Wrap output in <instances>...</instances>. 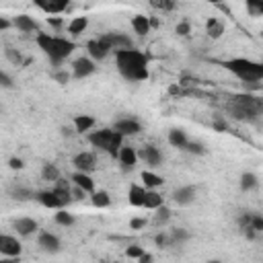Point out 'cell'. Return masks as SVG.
<instances>
[{
    "label": "cell",
    "instance_id": "obj_1",
    "mask_svg": "<svg viewBox=\"0 0 263 263\" xmlns=\"http://www.w3.org/2000/svg\"><path fill=\"white\" fill-rule=\"evenodd\" d=\"M115 66L125 80L140 82L148 78V58L136 47L115 51Z\"/></svg>",
    "mask_w": 263,
    "mask_h": 263
},
{
    "label": "cell",
    "instance_id": "obj_2",
    "mask_svg": "<svg viewBox=\"0 0 263 263\" xmlns=\"http://www.w3.org/2000/svg\"><path fill=\"white\" fill-rule=\"evenodd\" d=\"M39 49L49 58V62L53 66H60L76 47V43L72 39H66V37H60V35H49V33H37L35 37Z\"/></svg>",
    "mask_w": 263,
    "mask_h": 263
},
{
    "label": "cell",
    "instance_id": "obj_3",
    "mask_svg": "<svg viewBox=\"0 0 263 263\" xmlns=\"http://www.w3.org/2000/svg\"><path fill=\"white\" fill-rule=\"evenodd\" d=\"M226 70H230L238 80L245 82V86L259 88V82L263 80V64L249 60V58H232L224 62Z\"/></svg>",
    "mask_w": 263,
    "mask_h": 263
},
{
    "label": "cell",
    "instance_id": "obj_4",
    "mask_svg": "<svg viewBox=\"0 0 263 263\" xmlns=\"http://www.w3.org/2000/svg\"><path fill=\"white\" fill-rule=\"evenodd\" d=\"M261 109V101L253 95H234L228 103V113L240 121H257Z\"/></svg>",
    "mask_w": 263,
    "mask_h": 263
},
{
    "label": "cell",
    "instance_id": "obj_5",
    "mask_svg": "<svg viewBox=\"0 0 263 263\" xmlns=\"http://www.w3.org/2000/svg\"><path fill=\"white\" fill-rule=\"evenodd\" d=\"M88 142H90L95 148L107 152V154L113 156V158H117L119 148L123 146V138H121L113 127H101V129H97V132H90V134H88Z\"/></svg>",
    "mask_w": 263,
    "mask_h": 263
},
{
    "label": "cell",
    "instance_id": "obj_6",
    "mask_svg": "<svg viewBox=\"0 0 263 263\" xmlns=\"http://www.w3.org/2000/svg\"><path fill=\"white\" fill-rule=\"evenodd\" d=\"M86 51H88V58H90L92 62H101V60H105L113 49L109 47V43H107L103 37H97V39H90V41L86 43Z\"/></svg>",
    "mask_w": 263,
    "mask_h": 263
},
{
    "label": "cell",
    "instance_id": "obj_7",
    "mask_svg": "<svg viewBox=\"0 0 263 263\" xmlns=\"http://www.w3.org/2000/svg\"><path fill=\"white\" fill-rule=\"evenodd\" d=\"M101 37L109 43V47H111L113 51H119V49H132V47H134L132 37L125 35V33H121V31H111V33H105V35H101Z\"/></svg>",
    "mask_w": 263,
    "mask_h": 263
},
{
    "label": "cell",
    "instance_id": "obj_8",
    "mask_svg": "<svg viewBox=\"0 0 263 263\" xmlns=\"http://www.w3.org/2000/svg\"><path fill=\"white\" fill-rule=\"evenodd\" d=\"M23 247L21 242L10 236V234H0V257H8V259H18Z\"/></svg>",
    "mask_w": 263,
    "mask_h": 263
},
{
    "label": "cell",
    "instance_id": "obj_9",
    "mask_svg": "<svg viewBox=\"0 0 263 263\" xmlns=\"http://www.w3.org/2000/svg\"><path fill=\"white\" fill-rule=\"evenodd\" d=\"M113 129H115L121 138H125V136H136V134L142 132V123H140L138 119H134V117H121V119H117V121L113 123Z\"/></svg>",
    "mask_w": 263,
    "mask_h": 263
},
{
    "label": "cell",
    "instance_id": "obj_10",
    "mask_svg": "<svg viewBox=\"0 0 263 263\" xmlns=\"http://www.w3.org/2000/svg\"><path fill=\"white\" fill-rule=\"evenodd\" d=\"M95 70H97V66H95V62L90 58H78V60L72 62V76L78 78V80L90 76Z\"/></svg>",
    "mask_w": 263,
    "mask_h": 263
},
{
    "label": "cell",
    "instance_id": "obj_11",
    "mask_svg": "<svg viewBox=\"0 0 263 263\" xmlns=\"http://www.w3.org/2000/svg\"><path fill=\"white\" fill-rule=\"evenodd\" d=\"M72 164L76 166L78 173H86V175H88L90 171L97 168V156H95L92 152H78V154L74 156Z\"/></svg>",
    "mask_w": 263,
    "mask_h": 263
},
{
    "label": "cell",
    "instance_id": "obj_12",
    "mask_svg": "<svg viewBox=\"0 0 263 263\" xmlns=\"http://www.w3.org/2000/svg\"><path fill=\"white\" fill-rule=\"evenodd\" d=\"M35 199L41 203V205H45V208H51V210H64L68 203L66 201H62L51 189H43V191H37L35 193Z\"/></svg>",
    "mask_w": 263,
    "mask_h": 263
},
{
    "label": "cell",
    "instance_id": "obj_13",
    "mask_svg": "<svg viewBox=\"0 0 263 263\" xmlns=\"http://www.w3.org/2000/svg\"><path fill=\"white\" fill-rule=\"evenodd\" d=\"M195 197H197V187L195 185H183V187L175 189V193H173V199H175L177 205H189V203L195 201Z\"/></svg>",
    "mask_w": 263,
    "mask_h": 263
},
{
    "label": "cell",
    "instance_id": "obj_14",
    "mask_svg": "<svg viewBox=\"0 0 263 263\" xmlns=\"http://www.w3.org/2000/svg\"><path fill=\"white\" fill-rule=\"evenodd\" d=\"M117 160H119V164H121V168L127 173V171H132L134 166H136V162H138V152H136V148H132V146H121L119 148V154H117Z\"/></svg>",
    "mask_w": 263,
    "mask_h": 263
},
{
    "label": "cell",
    "instance_id": "obj_15",
    "mask_svg": "<svg viewBox=\"0 0 263 263\" xmlns=\"http://www.w3.org/2000/svg\"><path fill=\"white\" fill-rule=\"evenodd\" d=\"M35 6H37L39 10H43L45 14H62V12L70 6V2H68V0H49V2H45V0H35Z\"/></svg>",
    "mask_w": 263,
    "mask_h": 263
},
{
    "label": "cell",
    "instance_id": "obj_16",
    "mask_svg": "<svg viewBox=\"0 0 263 263\" xmlns=\"http://www.w3.org/2000/svg\"><path fill=\"white\" fill-rule=\"evenodd\" d=\"M12 27H16L21 33H33V31L39 33V25L31 14H16L12 21Z\"/></svg>",
    "mask_w": 263,
    "mask_h": 263
},
{
    "label": "cell",
    "instance_id": "obj_17",
    "mask_svg": "<svg viewBox=\"0 0 263 263\" xmlns=\"http://www.w3.org/2000/svg\"><path fill=\"white\" fill-rule=\"evenodd\" d=\"M12 226H14L16 234H21V236H31V234H35L37 228H39L33 218H16V220L12 222Z\"/></svg>",
    "mask_w": 263,
    "mask_h": 263
},
{
    "label": "cell",
    "instance_id": "obj_18",
    "mask_svg": "<svg viewBox=\"0 0 263 263\" xmlns=\"http://www.w3.org/2000/svg\"><path fill=\"white\" fill-rule=\"evenodd\" d=\"M138 158H142L148 166H158L160 160H162V154H160L158 148H154V146H146V148H142V150L138 152Z\"/></svg>",
    "mask_w": 263,
    "mask_h": 263
},
{
    "label": "cell",
    "instance_id": "obj_19",
    "mask_svg": "<svg viewBox=\"0 0 263 263\" xmlns=\"http://www.w3.org/2000/svg\"><path fill=\"white\" fill-rule=\"evenodd\" d=\"M37 242L45 253H58L60 251V238L55 234H51V232H41Z\"/></svg>",
    "mask_w": 263,
    "mask_h": 263
},
{
    "label": "cell",
    "instance_id": "obj_20",
    "mask_svg": "<svg viewBox=\"0 0 263 263\" xmlns=\"http://www.w3.org/2000/svg\"><path fill=\"white\" fill-rule=\"evenodd\" d=\"M72 181H74V185L78 187V189H82L84 193H95L97 189H95V181L90 179V175H86V173H74L72 175Z\"/></svg>",
    "mask_w": 263,
    "mask_h": 263
},
{
    "label": "cell",
    "instance_id": "obj_21",
    "mask_svg": "<svg viewBox=\"0 0 263 263\" xmlns=\"http://www.w3.org/2000/svg\"><path fill=\"white\" fill-rule=\"evenodd\" d=\"M144 197H146V189L142 185H132L127 191V199L132 205L136 208H144Z\"/></svg>",
    "mask_w": 263,
    "mask_h": 263
},
{
    "label": "cell",
    "instance_id": "obj_22",
    "mask_svg": "<svg viewBox=\"0 0 263 263\" xmlns=\"http://www.w3.org/2000/svg\"><path fill=\"white\" fill-rule=\"evenodd\" d=\"M205 33H208L212 39L222 37V33H224V23H222L220 18H216V16H210V18L205 21Z\"/></svg>",
    "mask_w": 263,
    "mask_h": 263
},
{
    "label": "cell",
    "instance_id": "obj_23",
    "mask_svg": "<svg viewBox=\"0 0 263 263\" xmlns=\"http://www.w3.org/2000/svg\"><path fill=\"white\" fill-rule=\"evenodd\" d=\"M187 142H189V138H187V134H185L183 129L175 127V129H171V132H168V144H171V146H175V148H181V150H185Z\"/></svg>",
    "mask_w": 263,
    "mask_h": 263
},
{
    "label": "cell",
    "instance_id": "obj_24",
    "mask_svg": "<svg viewBox=\"0 0 263 263\" xmlns=\"http://www.w3.org/2000/svg\"><path fill=\"white\" fill-rule=\"evenodd\" d=\"M132 29L138 33V35H148L150 31V18L146 14H136L132 16Z\"/></svg>",
    "mask_w": 263,
    "mask_h": 263
},
{
    "label": "cell",
    "instance_id": "obj_25",
    "mask_svg": "<svg viewBox=\"0 0 263 263\" xmlns=\"http://www.w3.org/2000/svg\"><path fill=\"white\" fill-rule=\"evenodd\" d=\"M142 183H144V189H156L164 183V179L152 171H142Z\"/></svg>",
    "mask_w": 263,
    "mask_h": 263
},
{
    "label": "cell",
    "instance_id": "obj_26",
    "mask_svg": "<svg viewBox=\"0 0 263 263\" xmlns=\"http://www.w3.org/2000/svg\"><path fill=\"white\" fill-rule=\"evenodd\" d=\"M86 27H88V16H74V18L70 21V25H68V33H70L72 37H76V35L84 33Z\"/></svg>",
    "mask_w": 263,
    "mask_h": 263
},
{
    "label": "cell",
    "instance_id": "obj_27",
    "mask_svg": "<svg viewBox=\"0 0 263 263\" xmlns=\"http://www.w3.org/2000/svg\"><path fill=\"white\" fill-rule=\"evenodd\" d=\"M162 205V195L154 189H146V197H144V208L148 210H158Z\"/></svg>",
    "mask_w": 263,
    "mask_h": 263
},
{
    "label": "cell",
    "instance_id": "obj_28",
    "mask_svg": "<svg viewBox=\"0 0 263 263\" xmlns=\"http://www.w3.org/2000/svg\"><path fill=\"white\" fill-rule=\"evenodd\" d=\"M92 125H95V117H90V115H76L74 117V129L78 134L92 129Z\"/></svg>",
    "mask_w": 263,
    "mask_h": 263
},
{
    "label": "cell",
    "instance_id": "obj_29",
    "mask_svg": "<svg viewBox=\"0 0 263 263\" xmlns=\"http://www.w3.org/2000/svg\"><path fill=\"white\" fill-rule=\"evenodd\" d=\"M90 201H92V205H95V208H109L111 197H109V193H107V191L99 189V191L90 193Z\"/></svg>",
    "mask_w": 263,
    "mask_h": 263
},
{
    "label": "cell",
    "instance_id": "obj_30",
    "mask_svg": "<svg viewBox=\"0 0 263 263\" xmlns=\"http://www.w3.org/2000/svg\"><path fill=\"white\" fill-rule=\"evenodd\" d=\"M41 177L45 179V181H58L60 179V168L55 166V164H51V162H47V164H43V168H41Z\"/></svg>",
    "mask_w": 263,
    "mask_h": 263
},
{
    "label": "cell",
    "instance_id": "obj_31",
    "mask_svg": "<svg viewBox=\"0 0 263 263\" xmlns=\"http://www.w3.org/2000/svg\"><path fill=\"white\" fill-rule=\"evenodd\" d=\"M257 185H259L257 175H253V173H242V175H240V189H242V191H251V189H255Z\"/></svg>",
    "mask_w": 263,
    "mask_h": 263
},
{
    "label": "cell",
    "instance_id": "obj_32",
    "mask_svg": "<svg viewBox=\"0 0 263 263\" xmlns=\"http://www.w3.org/2000/svg\"><path fill=\"white\" fill-rule=\"evenodd\" d=\"M168 220H171V210H168L166 205H160V208L156 210V214H154V220H152V222H154L156 226H164Z\"/></svg>",
    "mask_w": 263,
    "mask_h": 263
},
{
    "label": "cell",
    "instance_id": "obj_33",
    "mask_svg": "<svg viewBox=\"0 0 263 263\" xmlns=\"http://www.w3.org/2000/svg\"><path fill=\"white\" fill-rule=\"evenodd\" d=\"M189 238V232L185 230V228H175V230H171V234H168V240H171V245H179V242H185Z\"/></svg>",
    "mask_w": 263,
    "mask_h": 263
},
{
    "label": "cell",
    "instance_id": "obj_34",
    "mask_svg": "<svg viewBox=\"0 0 263 263\" xmlns=\"http://www.w3.org/2000/svg\"><path fill=\"white\" fill-rule=\"evenodd\" d=\"M55 222H58L60 226H72V224H74V216H72L70 212H66V210H58Z\"/></svg>",
    "mask_w": 263,
    "mask_h": 263
},
{
    "label": "cell",
    "instance_id": "obj_35",
    "mask_svg": "<svg viewBox=\"0 0 263 263\" xmlns=\"http://www.w3.org/2000/svg\"><path fill=\"white\" fill-rule=\"evenodd\" d=\"M12 197H16L21 201H27V199H33L35 193L31 189H27V187H16V189H12Z\"/></svg>",
    "mask_w": 263,
    "mask_h": 263
},
{
    "label": "cell",
    "instance_id": "obj_36",
    "mask_svg": "<svg viewBox=\"0 0 263 263\" xmlns=\"http://www.w3.org/2000/svg\"><path fill=\"white\" fill-rule=\"evenodd\" d=\"M6 58H8L14 66H23V64H27V60H23V55H21L16 49H12V47H6Z\"/></svg>",
    "mask_w": 263,
    "mask_h": 263
},
{
    "label": "cell",
    "instance_id": "obj_37",
    "mask_svg": "<svg viewBox=\"0 0 263 263\" xmlns=\"http://www.w3.org/2000/svg\"><path fill=\"white\" fill-rule=\"evenodd\" d=\"M185 150L191 152V154H205V146L201 142H187Z\"/></svg>",
    "mask_w": 263,
    "mask_h": 263
},
{
    "label": "cell",
    "instance_id": "obj_38",
    "mask_svg": "<svg viewBox=\"0 0 263 263\" xmlns=\"http://www.w3.org/2000/svg\"><path fill=\"white\" fill-rule=\"evenodd\" d=\"M144 253H146V251H144L142 247H138V245H134V247H127V249H125V255H127V257H132V259H140Z\"/></svg>",
    "mask_w": 263,
    "mask_h": 263
},
{
    "label": "cell",
    "instance_id": "obj_39",
    "mask_svg": "<svg viewBox=\"0 0 263 263\" xmlns=\"http://www.w3.org/2000/svg\"><path fill=\"white\" fill-rule=\"evenodd\" d=\"M251 228H253V232H261L263 230V218L259 214L251 216Z\"/></svg>",
    "mask_w": 263,
    "mask_h": 263
},
{
    "label": "cell",
    "instance_id": "obj_40",
    "mask_svg": "<svg viewBox=\"0 0 263 263\" xmlns=\"http://www.w3.org/2000/svg\"><path fill=\"white\" fill-rule=\"evenodd\" d=\"M12 78L4 72V70H0V88H12Z\"/></svg>",
    "mask_w": 263,
    "mask_h": 263
},
{
    "label": "cell",
    "instance_id": "obj_41",
    "mask_svg": "<svg viewBox=\"0 0 263 263\" xmlns=\"http://www.w3.org/2000/svg\"><path fill=\"white\" fill-rule=\"evenodd\" d=\"M53 80L60 82V84H66L70 80V74L66 70H58V72H53Z\"/></svg>",
    "mask_w": 263,
    "mask_h": 263
},
{
    "label": "cell",
    "instance_id": "obj_42",
    "mask_svg": "<svg viewBox=\"0 0 263 263\" xmlns=\"http://www.w3.org/2000/svg\"><path fill=\"white\" fill-rule=\"evenodd\" d=\"M146 224H148V220H146V218H132L129 228H132V230H140V228H144Z\"/></svg>",
    "mask_w": 263,
    "mask_h": 263
},
{
    "label": "cell",
    "instance_id": "obj_43",
    "mask_svg": "<svg viewBox=\"0 0 263 263\" xmlns=\"http://www.w3.org/2000/svg\"><path fill=\"white\" fill-rule=\"evenodd\" d=\"M247 8H249V12H251L253 16H259V14L263 12V6L257 4V2H247Z\"/></svg>",
    "mask_w": 263,
    "mask_h": 263
},
{
    "label": "cell",
    "instance_id": "obj_44",
    "mask_svg": "<svg viewBox=\"0 0 263 263\" xmlns=\"http://www.w3.org/2000/svg\"><path fill=\"white\" fill-rule=\"evenodd\" d=\"M156 245L158 247H166V245H171V240H168V234L166 232H160V234H156Z\"/></svg>",
    "mask_w": 263,
    "mask_h": 263
},
{
    "label": "cell",
    "instance_id": "obj_45",
    "mask_svg": "<svg viewBox=\"0 0 263 263\" xmlns=\"http://www.w3.org/2000/svg\"><path fill=\"white\" fill-rule=\"evenodd\" d=\"M152 6H156L160 10H173L175 8V2H168V0H164V2H152Z\"/></svg>",
    "mask_w": 263,
    "mask_h": 263
},
{
    "label": "cell",
    "instance_id": "obj_46",
    "mask_svg": "<svg viewBox=\"0 0 263 263\" xmlns=\"http://www.w3.org/2000/svg\"><path fill=\"white\" fill-rule=\"evenodd\" d=\"M189 31H191V27H189L187 21H181V23L177 25V33H179V35H189Z\"/></svg>",
    "mask_w": 263,
    "mask_h": 263
},
{
    "label": "cell",
    "instance_id": "obj_47",
    "mask_svg": "<svg viewBox=\"0 0 263 263\" xmlns=\"http://www.w3.org/2000/svg\"><path fill=\"white\" fill-rule=\"evenodd\" d=\"M8 166H10V168H14V171H21V168H23L25 164H23V160H21V158H16V156H12V158L8 160Z\"/></svg>",
    "mask_w": 263,
    "mask_h": 263
},
{
    "label": "cell",
    "instance_id": "obj_48",
    "mask_svg": "<svg viewBox=\"0 0 263 263\" xmlns=\"http://www.w3.org/2000/svg\"><path fill=\"white\" fill-rule=\"evenodd\" d=\"M12 27V21H8L6 16H0V31H6Z\"/></svg>",
    "mask_w": 263,
    "mask_h": 263
},
{
    "label": "cell",
    "instance_id": "obj_49",
    "mask_svg": "<svg viewBox=\"0 0 263 263\" xmlns=\"http://www.w3.org/2000/svg\"><path fill=\"white\" fill-rule=\"evenodd\" d=\"M70 193H72V197H74V199H82V197L86 195V193H84L82 189H78V187H74V189H70Z\"/></svg>",
    "mask_w": 263,
    "mask_h": 263
},
{
    "label": "cell",
    "instance_id": "obj_50",
    "mask_svg": "<svg viewBox=\"0 0 263 263\" xmlns=\"http://www.w3.org/2000/svg\"><path fill=\"white\" fill-rule=\"evenodd\" d=\"M47 21H49V25H51V27H62V23H64L60 16H49Z\"/></svg>",
    "mask_w": 263,
    "mask_h": 263
},
{
    "label": "cell",
    "instance_id": "obj_51",
    "mask_svg": "<svg viewBox=\"0 0 263 263\" xmlns=\"http://www.w3.org/2000/svg\"><path fill=\"white\" fill-rule=\"evenodd\" d=\"M152 261H154V257H152L150 253H144V255L138 259V263H152Z\"/></svg>",
    "mask_w": 263,
    "mask_h": 263
},
{
    "label": "cell",
    "instance_id": "obj_52",
    "mask_svg": "<svg viewBox=\"0 0 263 263\" xmlns=\"http://www.w3.org/2000/svg\"><path fill=\"white\" fill-rule=\"evenodd\" d=\"M0 263H16V259H8L6 257V259H0Z\"/></svg>",
    "mask_w": 263,
    "mask_h": 263
},
{
    "label": "cell",
    "instance_id": "obj_53",
    "mask_svg": "<svg viewBox=\"0 0 263 263\" xmlns=\"http://www.w3.org/2000/svg\"><path fill=\"white\" fill-rule=\"evenodd\" d=\"M208 263H222V261H208Z\"/></svg>",
    "mask_w": 263,
    "mask_h": 263
}]
</instances>
